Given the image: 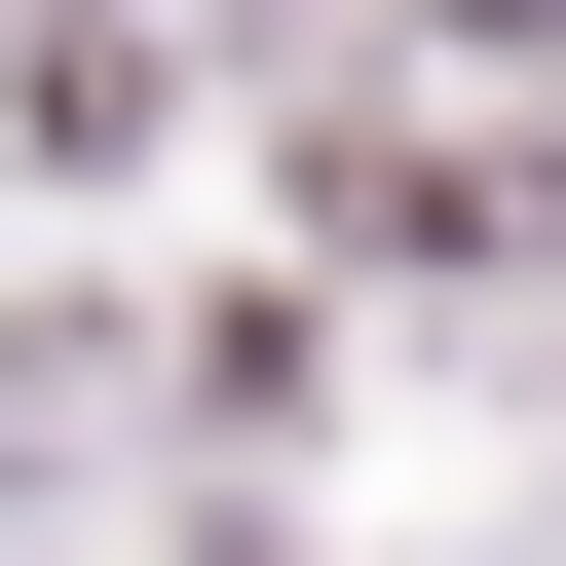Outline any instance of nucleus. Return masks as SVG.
<instances>
[{
  "mask_svg": "<svg viewBox=\"0 0 566 566\" xmlns=\"http://www.w3.org/2000/svg\"><path fill=\"white\" fill-rule=\"evenodd\" d=\"M453 39H566V0H453Z\"/></svg>",
  "mask_w": 566,
  "mask_h": 566,
  "instance_id": "f257e3e1",
  "label": "nucleus"
}]
</instances>
